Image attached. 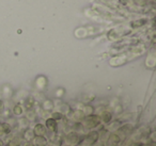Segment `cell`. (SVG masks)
Instances as JSON below:
<instances>
[{"mask_svg":"<svg viewBox=\"0 0 156 146\" xmlns=\"http://www.w3.org/2000/svg\"><path fill=\"white\" fill-rule=\"evenodd\" d=\"M142 146H154V144H150V143H145Z\"/></svg>","mask_w":156,"mask_h":146,"instance_id":"d4e9b609","label":"cell"},{"mask_svg":"<svg viewBox=\"0 0 156 146\" xmlns=\"http://www.w3.org/2000/svg\"><path fill=\"white\" fill-rule=\"evenodd\" d=\"M34 137H35V134H34V132H33V130L31 128H28V129H26V130L23 131L22 139H24L27 143H31Z\"/></svg>","mask_w":156,"mask_h":146,"instance_id":"8fae6325","label":"cell"},{"mask_svg":"<svg viewBox=\"0 0 156 146\" xmlns=\"http://www.w3.org/2000/svg\"><path fill=\"white\" fill-rule=\"evenodd\" d=\"M34 105H35V99L34 97L32 96H28L26 99H25L24 101V109H26L27 111H29V110H32L33 108H34Z\"/></svg>","mask_w":156,"mask_h":146,"instance_id":"5bb4252c","label":"cell"},{"mask_svg":"<svg viewBox=\"0 0 156 146\" xmlns=\"http://www.w3.org/2000/svg\"><path fill=\"white\" fill-rule=\"evenodd\" d=\"M5 146H8V145H5Z\"/></svg>","mask_w":156,"mask_h":146,"instance_id":"f1b7e54d","label":"cell"},{"mask_svg":"<svg viewBox=\"0 0 156 146\" xmlns=\"http://www.w3.org/2000/svg\"><path fill=\"white\" fill-rule=\"evenodd\" d=\"M23 139L20 137H13L7 144L8 146H22Z\"/></svg>","mask_w":156,"mask_h":146,"instance_id":"ac0fdd59","label":"cell"},{"mask_svg":"<svg viewBox=\"0 0 156 146\" xmlns=\"http://www.w3.org/2000/svg\"><path fill=\"white\" fill-rule=\"evenodd\" d=\"M69 117H71L72 122H74V123H81L83 120V118L86 117V115L83 114V112L81 111V110L77 109V110H75V111H72Z\"/></svg>","mask_w":156,"mask_h":146,"instance_id":"52a82bcc","label":"cell"},{"mask_svg":"<svg viewBox=\"0 0 156 146\" xmlns=\"http://www.w3.org/2000/svg\"><path fill=\"white\" fill-rule=\"evenodd\" d=\"M98 141H100V133H98V131L90 130L89 132L83 137L81 144H83L85 146H94Z\"/></svg>","mask_w":156,"mask_h":146,"instance_id":"7a4b0ae2","label":"cell"},{"mask_svg":"<svg viewBox=\"0 0 156 146\" xmlns=\"http://www.w3.org/2000/svg\"><path fill=\"white\" fill-rule=\"evenodd\" d=\"M3 111H5V103L2 100H0V115H2Z\"/></svg>","mask_w":156,"mask_h":146,"instance_id":"603a6c76","label":"cell"},{"mask_svg":"<svg viewBox=\"0 0 156 146\" xmlns=\"http://www.w3.org/2000/svg\"><path fill=\"white\" fill-rule=\"evenodd\" d=\"M123 124V123L121 122V120H111L110 123H109L108 125L106 126V130L108 131L109 133H112V132H117L118 129L120 128V126Z\"/></svg>","mask_w":156,"mask_h":146,"instance_id":"30bf717a","label":"cell"},{"mask_svg":"<svg viewBox=\"0 0 156 146\" xmlns=\"http://www.w3.org/2000/svg\"><path fill=\"white\" fill-rule=\"evenodd\" d=\"M83 112L86 116L88 115H92V114H95V108L92 105H83V109H80Z\"/></svg>","mask_w":156,"mask_h":146,"instance_id":"e0dca14e","label":"cell"},{"mask_svg":"<svg viewBox=\"0 0 156 146\" xmlns=\"http://www.w3.org/2000/svg\"><path fill=\"white\" fill-rule=\"evenodd\" d=\"M83 137H81L79 132H76V131L71 130L66 135H65L64 140H65V143L69 144L71 146H79L83 142Z\"/></svg>","mask_w":156,"mask_h":146,"instance_id":"3957f363","label":"cell"},{"mask_svg":"<svg viewBox=\"0 0 156 146\" xmlns=\"http://www.w3.org/2000/svg\"><path fill=\"white\" fill-rule=\"evenodd\" d=\"M13 128H12L11 123L9 122H2L0 124V137H5V135H9L12 132Z\"/></svg>","mask_w":156,"mask_h":146,"instance_id":"ba28073f","label":"cell"},{"mask_svg":"<svg viewBox=\"0 0 156 146\" xmlns=\"http://www.w3.org/2000/svg\"><path fill=\"white\" fill-rule=\"evenodd\" d=\"M63 94H64V91H63V90H61V89H59V90H58V92H57V96H58V97H61Z\"/></svg>","mask_w":156,"mask_h":146,"instance_id":"cb8c5ba5","label":"cell"},{"mask_svg":"<svg viewBox=\"0 0 156 146\" xmlns=\"http://www.w3.org/2000/svg\"><path fill=\"white\" fill-rule=\"evenodd\" d=\"M100 116V120L102 125H108L109 123L112 120L113 118V113L111 111H108V110H103L100 114H98Z\"/></svg>","mask_w":156,"mask_h":146,"instance_id":"8992f818","label":"cell"},{"mask_svg":"<svg viewBox=\"0 0 156 146\" xmlns=\"http://www.w3.org/2000/svg\"><path fill=\"white\" fill-rule=\"evenodd\" d=\"M83 128L85 130H98V127L102 125L100 120V116L98 114H92V115H88L83 118V120L81 122Z\"/></svg>","mask_w":156,"mask_h":146,"instance_id":"6da1fadb","label":"cell"},{"mask_svg":"<svg viewBox=\"0 0 156 146\" xmlns=\"http://www.w3.org/2000/svg\"><path fill=\"white\" fill-rule=\"evenodd\" d=\"M48 137L46 135H43V137H35L32 141V144L34 146H48Z\"/></svg>","mask_w":156,"mask_h":146,"instance_id":"4fadbf2b","label":"cell"},{"mask_svg":"<svg viewBox=\"0 0 156 146\" xmlns=\"http://www.w3.org/2000/svg\"><path fill=\"white\" fill-rule=\"evenodd\" d=\"M45 126L46 130L47 132H50V133H58V129H59V123L56 122L55 120H52L50 116H48L47 118L45 120Z\"/></svg>","mask_w":156,"mask_h":146,"instance_id":"277c9868","label":"cell"},{"mask_svg":"<svg viewBox=\"0 0 156 146\" xmlns=\"http://www.w3.org/2000/svg\"><path fill=\"white\" fill-rule=\"evenodd\" d=\"M25 117L28 118V120H29L30 123H31V122H34V120H37V112L33 111V109H32V110H29V111H27V114L25 115Z\"/></svg>","mask_w":156,"mask_h":146,"instance_id":"d6986e66","label":"cell"},{"mask_svg":"<svg viewBox=\"0 0 156 146\" xmlns=\"http://www.w3.org/2000/svg\"><path fill=\"white\" fill-rule=\"evenodd\" d=\"M12 113H13L15 116H17V117L24 116L25 109H24V107H23V105H20V103H16V105L13 107V109H12Z\"/></svg>","mask_w":156,"mask_h":146,"instance_id":"9a60e30c","label":"cell"},{"mask_svg":"<svg viewBox=\"0 0 156 146\" xmlns=\"http://www.w3.org/2000/svg\"><path fill=\"white\" fill-rule=\"evenodd\" d=\"M0 146H5V143H3L1 139H0Z\"/></svg>","mask_w":156,"mask_h":146,"instance_id":"4316f807","label":"cell"},{"mask_svg":"<svg viewBox=\"0 0 156 146\" xmlns=\"http://www.w3.org/2000/svg\"><path fill=\"white\" fill-rule=\"evenodd\" d=\"M0 124H1V122H0Z\"/></svg>","mask_w":156,"mask_h":146,"instance_id":"f546056e","label":"cell"},{"mask_svg":"<svg viewBox=\"0 0 156 146\" xmlns=\"http://www.w3.org/2000/svg\"><path fill=\"white\" fill-rule=\"evenodd\" d=\"M32 130L34 132L35 137H43V135L47 134V130H46L44 124H42V123H37L32 128Z\"/></svg>","mask_w":156,"mask_h":146,"instance_id":"9c48e42d","label":"cell"},{"mask_svg":"<svg viewBox=\"0 0 156 146\" xmlns=\"http://www.w3.org/2000/svg\"><path fill=\"white\" fill-rule=\"evenodd\" d=\"M47 84V80H46L45 77H42V81H40L39 79L37 80V85L39 86L40 89H44Z\"/></svg>","mask_w":156,"mask_h":146,"instance_id":"44dd1931","label":"cell"},{"mask_svg":"<svg viewBox=\"0 0 156 146\" xmlns=\"http://www.w3.org/2000/svg\"><path fill=\"white\" fill-rule=\"evenodd\" d=\"M25 146H34V145H33L32 142H31V143H26L25 144Z\"/></svg>","mask_w":156,"mask_h":146,"instance_id":"484cf974","label":"cell"},{"mask_svg":"<svg viewBox=\"0 0 156 146\" xmlns=\"http://www.w3.org/2000/svg\"><path fill=\"white\" fill-rule=\"evenodd\" d=\"M50 117L56 120V122H59V120H62L63 118H64V115H63L60 111H52L51 113H50Z\"/></svg>","mask_w":156,"mask_h":146,"instance_id":"ffe728a7","label":"cell"},{"mask_svg":"<svg viewBox=\"0 0 156 146\" xmlns=\"http://www.w3.org/2000/svg\"><path fill=\"white\" fill-rule=\"evenodd\" d=\"M54 108H55V103L51 101L50 99H46L44 100L43 103V109L45 112H48V113H51L54 111Z\"/></svg>","mask_w":156,"mask_h":146,"instance_id":"2e32d148","label":"cell"},{"mask_svg":"<svg viewBox=\"0 0 156 146\" xmlns=\"http://www.w3.org/2000/svg\"><path fill=\"white\" fill-rule=\"evenodd\" d=\"M122 111H123V108L121 105H117L115 107H113V113L115 114H121Z\"/></svg>","mask_w":156,"mask_h":146,"instance_id":"7402d4cb","label":"cell"},{"mask_svg":"<svg viewBox=\"0 0 156 146\" xmlns=\"http://www.w3.org/2000/svg\"><path fill=\"white\" fill-rule=\"evenodd\" d=\"M61 146H71V145H69V144H62Z\"/></svg>","mask_w":156,"mask_h":146,"instance_id":"83f0119b","label":"cell"},{"mask_svg":"<svg viewBox=\"0 0 156 146\" xmlns=\"http://www.w3.org/2000/svg\"><path fill=\"white\" fill-rule=\"evenodd\" d=\"M16 124H17V126H18V129H20L22 131L28 129L29 126H30V122H29L28 118L25 117V116H20L17 120V122H16Z\"/></svg>","mask_w":156,"mask_h":146,"instance_id":"7c38bea8","label":"cell"},{"mask_svg":"<svg viewBox=\"0 0 156 146\" xmlns=\"http://www.w3.org/2000/svg\"><path fill=\"white\" fill-rule=\"evenodd\" d=\"M121 143H122L121 137L115 132H112V133H109L108 137H107V140L105 142V146H118Z\"/></svg>","mask_w":156,"mask_h":146,"instance_id":"5b68a950","label":"cell"}]
</instances>
